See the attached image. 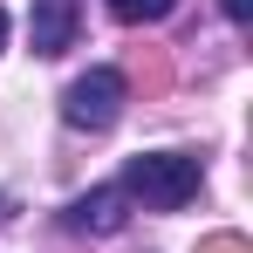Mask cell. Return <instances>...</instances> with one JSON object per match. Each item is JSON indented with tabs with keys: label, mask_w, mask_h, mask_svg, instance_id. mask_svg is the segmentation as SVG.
I'll return each instance as SVG.
<instances>
[{
	"label": "cell",
	"mask_w": 253,
	"mask_h": 253,
	"mask_svg": "<svg viewBox=\"0 0 253 253\" xmlns=\"http://www.w3.org/2000/svg\"><path fill=\"white\" fill-rule=\"evenodd\" d=\"M76 233H124L130 226V199L117 192V185H96V192H83V199H69V212H62Z\"/></svg>",
	"instance_id": "3"
},
{
	"label": "cell",
	"mask_w": 253,
	"mask_h": 253,
	"mask_svg": "<svg viewBox=\"0 0 253 253\" xmlns=\"http://www.w3.org/2000/svg\"><path fill=\"white\" fill-rule=\"evenodd\" d=\"M199 185H206V165L199 158H185V151H137L117 178V192H124L130 206L144 212H178L199 199Z\"/></svg>",
	"instance_id": "1"
},
{
	"label": "cell",
	"mask_w": 253,
	"mask_h": 253,
	"mask_svg": "<svg viewBox=\"0 0 253 253\" xmlns=\"http://www.w3.org/2000/svg\"><path fill=\"white\" fill-rule=\"evenodd\" d=\"M199 253H253L240 233H212V240H199Z\"/></svg>",
	"instance_id": "6"
},
{
	"label": "cell",
	"mask_w": 253,
	"mask_h": 253,
	"mask_svg": "<svg viewBox=\"0 0 253 253\" xmlns=\"http://www.w3.org/2000/svg\"><path fill=\"white\" fill-rule=\"evenodd\" d=\"M178 0H110V21H124V28H144V21H165Z\"/></svg>",
	"instance_id": "5"
},
{
	"label": "cell",
	"mask_w": 253,
	"mask_h": 253,
	"mask_svg": "<svg viewBox=\"0 0 253 253\" xmlns=\"http://www.w3.org/2000/svg\"><path fill=\"white\" fill-rule=\"evenodd\" d=\"M0 48H7V14H0Z\"/></svg>",
	"instance_id": "8"
},
{
	"label": "cell",
	"mask_w": 253,
	"mask_h": 253,
	"mask_svg": "<svg viewBox=\"0 0 253 253\" xmlns=\"http://www.w3.org/2000/svg\"><path fill=\"white\" fill-rule=\"evenodd\" d=\"M219 7H226V21H247L253 14V0H219Z\"/></svg>",
	"instance_id": "7"
},
{
	"label": "cell",
	"mask_w": 253,
	"mask_h": 253,
	"mask_svg": "<svg viewBox=\"0 0 253 253\" xmlns=\"http://www.w3.org/2000/svg\"><path fill=\"white\" fill-rule=\"evenodd\" d=\"M76 28H83L76 0H35V14H28V42H35V55H62V48H76Z\"/></svg>",
	"instance_id": "4"
},
{
	"label": "cell",
	"mask_w": 253,
	"mask_h": 253,
	"mask_svg": "<svg viewBox=\"0 0 253 253\" xmlns=\"http://www.w3.org/2000/svg\"><path fill=\"white\" fill-rule=\"evenodd\" d=\"M124 103H130L124 69H89V76H76V83L62 89V117L76 130H110L124 117Z\"/></svg>",
	"instance_id": "2"
}]
</instances>
